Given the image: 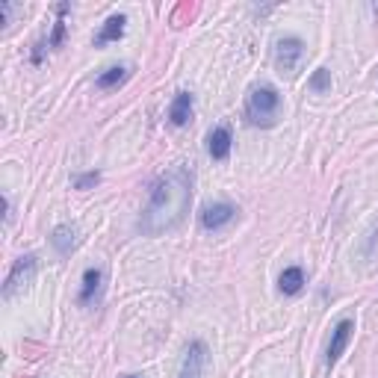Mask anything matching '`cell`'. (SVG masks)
Returning a JSON list of instances; mask_svg holds the SVG:
<instances>
[{"mask_svg": "<svg viewBox=\"0 0 378 378\" xmlns=\"http://www.w3.org/2000/svg\"><path fill=\"white\" fill-rule=\"evenodd\" d=\"M192 204V172L187 166H174L154 181L148 192V204L139 216V231L145 236H160L181 228Z\"/></svg>", "mask_w": 378, "mask_h": 378, "instance_id": "obj_1", "label": "cell"}, {"mask_svg": "<svg viewBox=\"0 0 378 378\" xmlns=\"http://www.w3.org/2000/svg\"><path fill=\"white\" fill-rule=\"evenodd\" d=\"M281 112V95L275 86H257L251 89L246 101V122L254 127H272Z\"/></svg>", "mask_w": 378, "mask_h": 378, "instance_id": "obj_2", "label": "cell"}, {"mask_svg": "<svg viewBox=\"0 0 378 378\" xmlns=\"http://www.w3.org/2000/svg\"><path fill=\"white\" fill-rule=\"evenodd\" d=\"M305 56V42L298 36H284L275 42V65L281 74H293Z\"/></svg>", "mask_w": 378, "mask_h": 378, "instance_id": "obj_3", "label": "cell"}, {"mask_svg": "<svg viewBox=\"0 0 378 378\" xmlns=\"http://www.w3.org/2000/svg\"><path fill=\"white\" fill-rule=\"evenodd\" d=\"M33 275H36V254H24V257H18V261L12 263L9 275H6V284H4V295L12 298L18 290H24L30 281H33Z\"/></svg>", "mask_w": 378, "mask_h": 378, "instance_id": "obj_4", "label": "cell"}, {"mask_svg": "<svg viewBox=\"0 0 378 378\" xmlns=\"http://www.w3.org/2000/svg\"><path fill=\"white\" fill-rule=\"evenodd\" d=\"M207 367V346L201 340H192L187 355H184V364H181V375L177 378H201Z\"/></svg>", "mask_w": 378, "mask_h": 378, "instance_id": "obj_5", "label": "cell"}, {"mask_svg": "<svg viewBox=\"0 0 378 378\" xmlns=\"http://www.w3.org/2000/svg\"><path fill=\"white\" fill-rule=\"evenodd\" d=\"M352 331H355V322H352V320H340V322L334 325L331 343H328V355H325V364H328V367H334L337 361H340V355L346 352V346H349V340H352Z\"/></svg>", "mask_w": 378, "mask_h": 378, "instance_id": "obj_6", "label": "cell"}, {"mask_svg": "<svg viewBox=\"0 0 378 378\" xmlns=\"http://www.w3.org/2000/svg\"><path fill=\"white\" fill-rule=\"evenodd\" d=\"M233 216H236V207L228 204V201L207 204V207L201 210V228H204V231H219V228H225Z\"/></svg>", "mask_w": 378, "mask_h": 378, "instance_id": "obj_7", "label": "cell"}, {"mask_svg": "<svg viewBox=\"0 0 378 378\" xmlns=\"http://www.w3.org/2000/svg\"><path fill=\"white\" fill-rule=\"evenodd\" d=\"M231 145H233V136H231V127L228 125H219L210 130L207 136V154L213 160H228L231 157Z\"/></svg>", "mask_w": 378, "mask_h": 378, "instance_id": "obj_8", "label": "cell"}, {"mask_svg": "<svg viewBox=\"0 0 378 378\" xmlns=\"http://www.w3.org/2000/svg\"><path fill=\"white\" fill-rule=\"evenodd\" d=\"M189 118H192V95L189 92H177L172 107H169V122L174 127H184Z\"/></svg>", "mask_w": 378, "mask_h": 378, "instance_id": "obj_9", "label": "cell"}, {"mask_svg": "<svg viewBox=\"0 0 378 378\" xmlns=\"http://www.w3.org/2000/svg\"><path fill=\"white\" fill-rule=\"evenodd\" d=\"M125 24H127L125 15H110L104 21V27H101V33L95 36V45L101 48V45H110V42H118V38L125 36Z\"/></svg>", "mask_w": 378, "mask_h": 378, "instance_id": "obj_10", "label": "cell"}, {"mask_svg": "<svg viewBox=\"0 0 378 378\" xmlns=\"http://www.w3.org/2000/svg\"><path fill=\"white\" fill-rule=\"evenodd\" d=\"M305 287V272L298 266H290L281 272V278H278V290H281L284 295H298Z\"/></svg>", "mask_w": 378, "mask_h": 378, "instance_id": "obj_11", "label": "cell"}, {"mask_svg": "<svg viewBox=\"0 0 378 378\" xmlns=\"http://www.w3.org/2000/svg\"><path fill=\"white\" fill-rule=\"evenodd\" d=\"M101 281H104V272L101 269H86L83 272V287H80V305H89L92 298L101 290Z\"/></svg>", "mask_w": 378, "mask_h": 378, "instance_id": "obj_12", "label": "cell"}, {"mask_svg": "<svg viewBox=\"0 0 378 378\" xmlns=\"http://www.w3.org/2000/svg\"><path fill=\"white\" fill-rule=\"evenodd\" d=\"M127 80V68L125 65H112L107 71H101L95 77V86L98 89H115V86H122Z\"/></svg>", "mask_w": 378, "mask_h": 378, "instance_id": "obj_13", "label": "cell"}, {"mask_svg": "<svg viewBox=\"0 0 378 378\" xmlns=\"http://www.w3.org/2000/svg\"><path fill=\"white\" fill-rule=\"evenodd\" d=\"M51 246H53L59 254H71V248H74V228L59 225V228L53 231V236H51Z\"/></svg>", "mask_w": 378, "mask_h": 378, "instance_id": "obj_14", "label": "cell"}, {"mask_svg": "<svg viewBox=\"0 0 378 378\" xmlns=\"http://www.w3.org/2000/svg\"><path fill=\"white\" fill-rule=\"evenodd\" d=\"M56 12H59V21H56V27H53V36L48 38V48H59V45L65 42V21H63V15L68 12V4H59Z\"/></svg>", "mask_w": 378, "mask_h": 378, "instance_id": "obj_15", "label": "cell"}, {"mask_svg": "<svg viewBox=\"0 0 378 378\" xmlns=\"http://www.w3.org/2000/svg\"><path fill=\"white\" fill-rule=\"evenodd\" d=\"M310 89H313V92H328V89H331V71H328V68L313 71V77H310Z\"/></svg>", "mask_w": 378, "mask_h": 378, "instance_id": "obj_16", "label": "cell"}, {"mask_svg": "<svg viewBox=\"0 0 378 378\" xmlns=\"http://www.w3.org/2000/svg\"><path fill=\"white\" fill-rule=\"evenodd\" d=\"M98 181H101V174L98 172H86V174H77L74 177V189H92Z\"/></svg>", "mask_w": 378, "mask_h": 378, "instance_id": "obj_17", "label": "cell"}, {"mask_svg": "<svg viewBox=\"0 0 378 378\" xmlns=\"http://www.w3.org/2000/svg\"><path fill=\"white\" fill-rule=\"evenodd\" d=\"M125 378H139V375H125Z\"/></svg>", "mask_w": 378, "mask_h": 378, "instance_id": "obj_18", "label": "cell"}]
</instances>
